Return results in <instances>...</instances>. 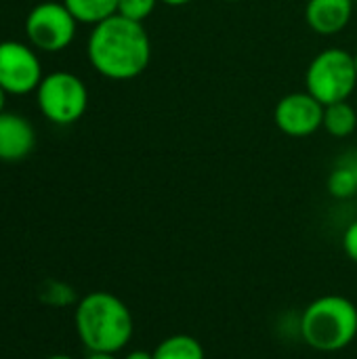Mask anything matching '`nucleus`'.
Masks as SVG:
<instances>
[{"label":"nucleus","instance_id":"f257e3e1","mask_svg":"<svg viewBox=\"0 0 357 359\" xmlns=\"http://www.w3.org/2000/svg\"><path fill=\"white\" fill-rule=\"evenodd\" d=\"M90 65L109 80H133L151 61V40L143 23L112 15L93 25L86 44Z\"/></svg>","mask_w":357,"mask_h":359},{"label":"nucleus","instance_id":"f03ea898","mask_svg":"<svg viewBox=\"0 0 357 359\" xmlns=\"http://www.w3.org/2000/svg\"><path fill=\"white\" fill-rule=\"evenodd\" d=\"M76 332L88 353H118L122 351L135 332L133 313L122 299L112 292H88L78 301Z\"/></svg>","mask_w":357,"mask_h":359},{"label":"nucleus","instance_id":"7ed1b4c3","mask_svg":"<svg viewBox=\"0 0 357 359\" xmlns=\"http://www.w3.org/2000/svg\"><path fill=\"white\" fill-rule=\"evenodd\" d=\"M303 341L320 353L347 349L357 337V307L341 294H324L311 301L301 316Z\"/></svg>","mask_w":357,"mask_h":359},{"label":"nucleus","instance_id":"20e7f679","mask_svg":"<svg viewBox=\"0 0 357 359\" xmlns=\"http://www.w3.org/2000/svg\"><path fill=\"white\" fill-rule=\"evenodd\" d=\"M356 86V57L347 48H324L311 59L305 72V88L322 105L349 101Z\"/></svg>","mask_w":357,"mask_h":359},{"label":"nucleus","instance_id":"39448f33","mask_svg":"<svg viewBox=\"0 0 357 359\" xmlns=\"http://www.w3.org/2000/svg\"><path fill=\"white\" fill-rule=\"evenodd\" d=\"M36 95L40 111L61 126L78 122L88 107V90L84 82L69 72H53L44 76Z\"/></svg>","mask_w":357,"mask_h":359},{"label":"nucleus","instance_id":"423d86ee","mask_svg":"<svg viewBox=\"0 0 357 359\" xmlns=\"http://www.w3.org/2000/svg\"><path fill=\"white\" fill-rule=\"evenodd\" d=\"M76 17L63 2H42L34 6L25 19L29 42L44 53H59L67 48L76 36Z\"/></svg>","mask_w":357,"mask_h":359},{"label":"nucleus","instance_id":"0eeeda50","mask_svg":"<svg viewBox=\"0 0 357 359\" xmlns=\"http://www.w3.org/2000/svg\"><path fill=\"white\" fill-rule=\"evenodd\" d=\"M42 82V67L36 53L17 40L0 42V86L11 95H25Z\"/></svg>","mask_w":357,"mask_h":359},{"label":"nucleus","instance_id":"6e6552de","mask_svg":"<svg viewBox=\"0 0 357 359\" xmlns=\"http://www.w3.org/2000/svg\"><path fill=\"white\" fill-rule=\"evenodd\" d=\"M274 122L284 135L292 139H305L322 128L324 105L307 90L288 93L276 103Z\"/></svg>","mask_w":357,"mask_h":359},{"label":"nucleus","instance_id":"1a4fd4ad","mask_svg":"<svg viewBox=\"0 0 357 359\" xmlns=\"http://www.w3.org/2000/svg\"><path fill=\"white\" fill-rule=\"evenodd\" d=\"M36 145V135L32 124L13 111L0 114V160L19 162L32 154Z\"/></svg>","mask_w":357,"mask_h":359},{"label":"nucleus","instance_id":"9d476101","mask_svg":"<svg viewBox=\"0 0 357 359\" xmlns=\"http://www.w3.org/2000/svg\"><path fill=\"white\" fill-rule=\"evenodd\" d=\"M353 0H307L305 21L320 36L343 32L353 17Z\"/></svg>","mask_w":357,"mask_h":359},{"label":"nucleus","instance_id":"9b49d317","mask_svg":"<svg viewBox=\"0 0 357 359\" xmlns=\"http://www.w3.org/2000/svg\"><path fill=\"white\" fill-rule=\"evenodd\" d=\"M322 128L335 139H347L357 130V109L349 101L324 105Z\"/></svg>","mask_w":357,"mask_h":359},{"label":"nucleus","instance_id":"f8f14e48","mask_svg":"<svg viewBox=\"0 0 357 359\" xmlns=\"http://www.w3.org/2000/svg\"><path fill=\"white\" fill-rule=\"evenodd\" d=\"M78 23L97 25L118 13V0H63Z\"/></svg>","mask_w":357,"mask_h":359},{"label":"nucleus","instance_id":"ddd939ff","mask_svg":"<svg viewBox=\"0 0 357 359\" xmlns=\"http://www.w3.org/2000/svg\"><path fill=\"white\" fill-rule=\"evenodd\" d=\"M154 359H206V353L198 339L189 334H173L156 347Z\"/></svg>","mask_w":357,"mask_h":359},{"label":"nucleus","instance_id":"4468645a","mask_svg":"<svg viewBox=\"0 0 357 359\" xmlns=\"http://www.w3.org/2000/svg\"><path fill=\"white\" fill-rule=\"evenodd\" d=\"M328 191L337 200H347L357 194V166L356 164H339L328 177Z\"/></svg>","mask_w":357,"mask_h":359},{"label":"nucleus","instance_id":"2eb2a0df","mask_svg":"<svg viewBox=\"0 0 357 359\" xmlns=\"http://www.w3.org/2000/svg\"><path fill=\"white\" fill-rule=\"evenodd\" d=\"M160 0H118V15L143 23L158 6Z\"/></svg>","mask_w":357,"mask_h":359},{"label":"nucleus","instance_id":"dca6fc26","mask_svg":"<svg viewBox=\"0 0 357 359\" xmlns=\"http://www.w3.org/2000/svg\"><path fill=\"white\" fill-rule=\"evenodd\" d=\"M42 299L50 305H69L76 297H74V290L65 284H59V282H48L44 286V294Z\"/></svg>","mask_w":357,"mask_h":359},{"label":"nucleus","instance_id":"f3484780","mask_svg":"<svg viewBox=\"0 0 357 359\" xmlns=\"http://www.w3.org/2000/svg\"><path fill=\"white\" fill-rule=\"evenodd\" d=\"M343 250L353 263H357V221L349 223L343 233Z\"/></svg>","mask_w":357,"mask_h":359},{"label":"nucleus","instance_id":"a211bd4d","mask_svg":"<svg viewBox=\"0 0 357 359\" xmlns=\"http://www.w3.org/2000/svg\"><path fill=\"white\" fill-rule=\"evenodd\" d=\"M122 359H154V353L149 351H143V349H135L130 353H126Z\"/></svg>","mask_w":357,"mask_h":359},{"label":"nucleus","instance_id":"6ab92c4d","mask_svg":"<svg viewBox=\"0 0 357 359\" xmlns=\"http://www.w3.org/2000/svg\"><path fill=\"white\" fill-rule=\"evenodd\" d=\"M162 4H166V6H185V4H189L191 0H160Z\"/></svg>","mask_w":357,"mask_h":359},{"label":"nucleus","instance_id":"aec40b11","mask_svg":"<svg viewBox=\"0 0 357 359\" xmlns=\"http://www.w3.org/2000/svg\"><path fill=\"white\" fill-rule=\"evenodd\" d=\"M86 359H118L116 353H88Z\"/></svg>","mask_w":357,"mask_h":359},{"label":"nucleus","instance_id":"412c9836","mask_svg":"<svg viewBox=\"0 0 357 359\" xmlns=\"http://www.w3.org/2000/svg\"><path fill=\"white\" fill-rule=\"evenodd\" d=\"M4 99H6V90L0 86V114L4 111Z\"/></svg>","mask_w":357,"mask_h":359},{"label":"nucleus","instance_id":"4be33fe9","mask_svg":"<svg viewBox=\"0 0 357 359\" xmlns=\"http://www.w3.org/2000/svg\"><path fill=\"white\" fill-rule=\"evenodd\" d=\"M46 359H74V358H72V355H61V353H59V355H50V358H46Z\"/></svg>","mask_w":357,"mask_h":359},{"label":"nucleus","instance_id":"5701e85b","mask_svg":"<svg viewBox=\"0 0 357 359\" xmlns=\"http://www.w3.org/2000/svg\"><path fill=\"white\" fill-rule=\"evenodd\" d=\"M353 57H356V72H357V50H356V55H353Z\"/></svg>","mask_w":357,"mask_h":359},{"label":"nucleus","instance_id":"b1692460","mask_svg":"<svg viewBox=\"0 0 357 359\" xmlns=\"http://www.w3.org/2000/svg\"><path fill=\"white\" fill-rule=\"evenodd\" d=\"M353 2H356V4H357V0H353Z\"/></svg>","mask_w":357,"mask_h":359}]
</instances>
